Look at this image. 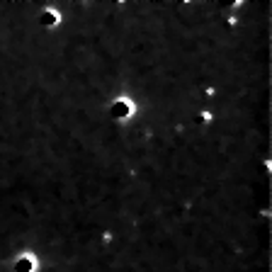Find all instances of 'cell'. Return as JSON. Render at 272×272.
<instances>
[{"mask_svg": "<svg viewBox=\"0 0 272 272\" xmlns=\"http://www.w3.org/2000/svg\"><path fill=\"white\" fill-rule=\"evenodd\" d=\"M37 267H39V260L32 250H22V253H17L15 260H12V270L15 272H34Z\"/></svg>", "mask_w": 272, "mask_h": 272, "instance_id": "6da1fadb", "label": "cell"}]
</instances>
